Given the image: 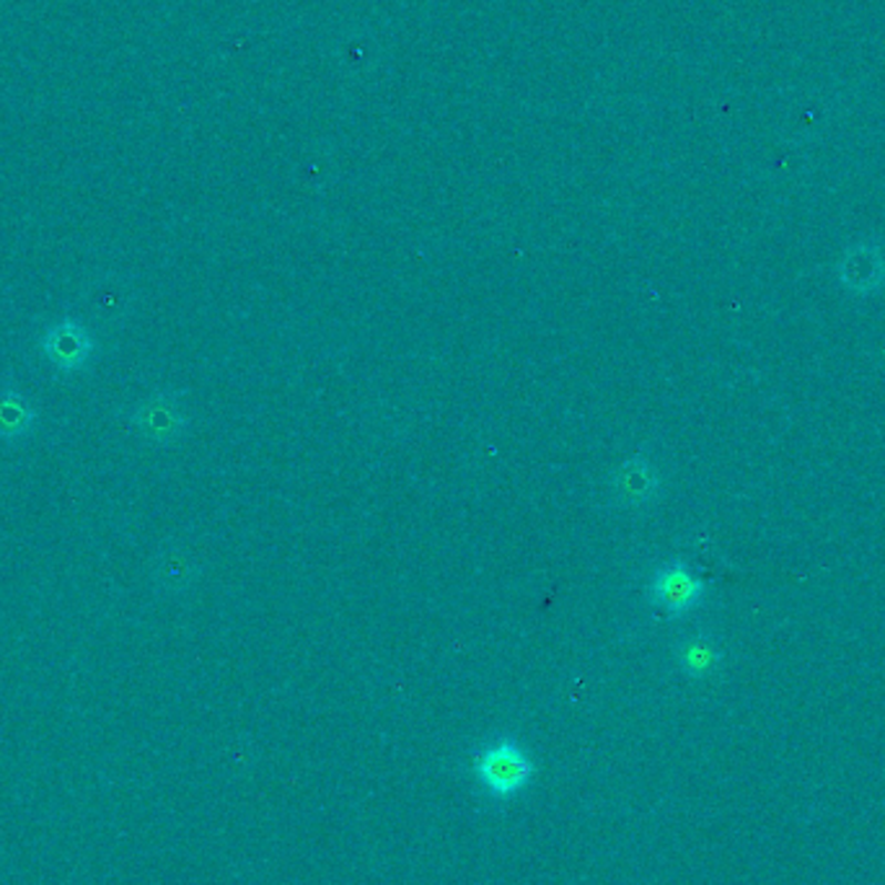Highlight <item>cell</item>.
Listing matches in <instances>:
<instances>
[{"mask_svg":"<svg viewBox=\"0 0 885 885\" xmlns=\"http://www.w3.org/2000/svg\"><path fill=\"white\" fill-rule=\"evenodd\" d=\"M474 774L482 788L495 797H513L531 782L534 764H531L523 745L515 741H500L487 745L474 759Z\"/></svg>","mask_w":885,"mask_h":885,"instance_id":"obj_1","label":"cell"},{"mask_svg":"<svg viewBox=\"0 0 885 885\" xmlns=\"http://www.w3.org/2000/svg\"><path fill=\"white\" fill-rule=\"evenodd\" d=\"M704 583L687 565H663L656 569L650 583V601L663 609L668 617H681L697 609L704 598Z\"/></svg>","mask_w":885,"mask_h":885,"instance_id":"obj_2","label":"cell"},{"mask_svg":"<svg viewBox=\"0 0 885 885\" xmlns=\"http://www.w3.org/2000/svg\"><path fill=\"white\" fill-rule=\"evenodd\" d=\"M40 348L58 371L73 373L89 363L96 350V342L81 321L60 319L42 335Z\"/></svg>","mask_w":885,"mask_h":885,"instance_id":"obj_3","label":"cell"},{"mask_svg":"<svg viewBox=\"0 0 885 885\" xmlns=\"http://www.w3.org/2000/svg\"><path fill=\"white\" fill-rule=\"evenodd\" d=\"M836 277L854 296H869L885 285V257L875 244H854L836 265Z\"/></svg>","mask_w":885,"mask_h":885,"instance_id":"obj_4","label":"cell"},{"mask_svg":"<svg viewBox=\"0 0 885 885\" xmlns=\"http://www.w3.org/2000/svg\"><path fill=\"white\" fill-rule=\"evenodd\" d=\"M130 422L143 438H148L153 443H174L176 438L184 433V414L179 412V404L174 402L168 394H156L151 399H145L130 414Z\"/></svg>","mask_w":885,"mask_h":885,"instance_id":"obj_5","label":"cell"},{"mask_svg":"<svg viewBox=\"0 0 885 885\" xmlns=\"http://www.w3.org/2000/svg\"><path fill=\"white\" fill-rule=\"evenodd\" d=\"M37 428V410L19 389H0V438L21 441Z\"/></svg>","mask_w":885,"mask_h":885,"instance_id":"obj_6","label":"cell"},{"mask_svg":"<svg viewBox=\"0 0 885 885\" xmlns=\"http://www.w3.org/2000/svg\"><path fill=\"white\" fill-rule=\"evenodd\" d=\"M679 663L689 676H707L720 663V650L710 637H694L687 645H681Z\"/></svg>","mask_w":885,"mask_h":885,"instance_id":"obj_7","label":"cell"},{"mask_svg":"<svg viewBox=\"0 0 885 885\" xmlns=\"http://www.w3.org/2000/svg\"><path fill=\"white\" fill-rule=\"evenodd\" d=\"M627 480H625V490L629 492V497H648L652 487H656V480H652V472L648 469H640V472L635 474V466H627Z\"/></svg>","mask_w":885,"mask_h":885,"instance_id":"obj_8","label":"cell"}]
</instances>
